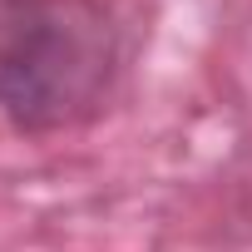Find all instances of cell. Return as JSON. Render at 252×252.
Segmentation results:
<instances>
[{
    "instance_id": "1",
    "label": "cell",
    "mask_w": 252,
    "mask_h": 252,
    "mask_svg": "<svg viewBox=\"0 0 252 252\" xmlns=\"http://www.w3.org/2000/svg\"><path fill=\"white\" fill-rule=\"evenodd\" d=\"M114 35L89 0H0V109L25 129H55L99 104Z\"/></svg>"
}]
</instances>
